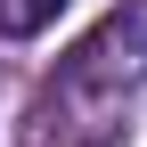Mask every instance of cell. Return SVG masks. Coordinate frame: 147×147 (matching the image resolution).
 Returning <instances> with one entry per match:
<instances>
[{
  "mask_svg": "<svg viewBox=\"0 0 147 147\" xmlns=\"http://www.w3.org/2000/svg\"><path fill=\"white\" fill-rule=\"evenodd\" d=\"M57 8H65V0H0V33H8V41H25V33H41Z\"/></svg>",
  "mask_w": 147,
  "mask_h": 147,
  "instance_id": "cell-1",
  "label": "cell"
}]
</instances>
